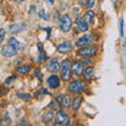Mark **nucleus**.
<instances>
[{"label":"nucleus","instance_id":"nucleus-22","mask_svg":"<svg viewBox=\"0 0 126 126\" xmlns=\"http://www.w3.org/2000/svg\"><path fill=\"white\" fill-rule=\"evenodd\" d=\"M4 37H5V30L4 29H0V43L3 41Z\"/></svg>","mask_w":126,"mask_h":126},{"label":"nucleus","instance_id":"nucleus-11","mask_svg":"<svg viewBox=\"0 0 126 126\" xmlns=\"http://www.w3.org/2000/svg\"><path fill=\"white\" fill-rule=\"evenodd\" d=\"M46 67L49 72H58L59 70V61L57 58H53L46 64Z\"/></svg>","mask_w":126,"mask_h":126},{"label":"nucleus","instance_id":"nucleus-3","mask_svg":"<svg viewBox=\"0 0 126 126\" xmlns=\"http://www.w3.org/2000/svg\"><path fill=\"white\" fill-rule=\"evenodd\" d=\"M98 52V47L94 46V45H90V46H83L82 48L79 49V56L81 57H84V58H87V57H92L94 56Z\"/></svg>","mask_w":126,"mask_h":126},{"label":"nucleus","instance_id":"nucleus-30","mask_svg":"<svg viewBox=\"0 0 126 126\" xmlns=\"http://www.w3.org/2000/svg\"><path fill=\"white\" fill-rule=\"evenodd\" d=\"M19 1H24V0H19Z\"/></svg>","mask_w":126,"mask_h":126},{"label":"nucleus","instance_id":"nucleus-26","mask_svg":"<svg viewBox=\"0 0 126 126\" xmlns=\"http://www.w3.org/2000/svg\"><path fill=\"white\" fill-rule=\"evenodd\" d=\"M35 76L39 77V79H40V80H42V77H43V75L40 73V70H39V69H37V70H36V73H35Z\"/></svg>","mask_w":126,"mask_h":126},{"label":"nucleus","instance_id":"nucleus-8","mask_svg":"<svg viewBox=\"0 0 126 126\" xmlns=\"http://www.w3.org/2000/svg\"><path fill=\"white\" fill-rule=\"evenodd\" d=\"M70 67H72V70L74 72V74L76 75V76H81V75L83 74V62L75 60L72 63Z\"/></svg>","mask_w":126,"mask_h":126},{"label":"nucleus","instance_id":"nucleus-2","mask_svg":"<svg viewBox=\"0 0 126 126\" xmlns=\"http://www.w3.org/2000/svg\"><path fill=\"white\" fill-rule=\"evenodd\" d=\"M60 68H61V77L63 80L64 81L70 80V77H72V67H70L68 59H65V60L62 61Z\"/></svg>","mask_w":126,"mask_h":126},{"label":"nucleus","instance_id":"nucleus-15","mask_svg":"<svg viewBox=\"0 0 126 126\" xmlns=\"http://www.w3.org/2000/svg\"><path fill=\"white\" fill-rule=\"evenodd\" d=\"M76 23H77V25L79 27V30H80L81 32H86L88 30V24L84 21L83 18H77Z\"/></svg>","mask_w":126,"mask_h":126},{"label":"nucleus","instance_id":"nucleus-12","mask_svg":"<svg viewBox=\"0 0 126 126\" xmlns=\"http://www.w3.org/2000/svg\"><path fill=\"white\" fill-rule=\"evenodd\" d=\"M67 121V115L64 112V111H61L59 110L56 115V122L57 123L55 125H62V124H65V122Z\"/></svg>","mask_w":126,"mask_h":126},{"label":"nucleus","instance_id":"nucleus-17","mask_svg":"<svg viewBox=\"0 0 126 126\" xmlns=\"http://www.w3.org/2000/svg\"><path fill=\"white\" fill-rule=\"evenodd\" d=\"M94 67H92V66H89V67H87L85 70H84V79L87 81H90L92 80V78L94 76Z\"/></svg>","mask_w":126,"mask_h":126},{"label":"nucleus","instance_id":"nucleus-24","mask_svg":"<svg viewBox=\"0 0 126 126\" xmlns=\"http://www.w3.org/2000/svg\"><path fill=\"white\" fill-rule=\"evenodd\" d=\"M94 2H96V0H87V3H86V6H87L88 9H92V7L94 5Z\"/></svg>","mask_w":126,"mask_h":126},{"label":"nucleus","instance_id":"nucleus-29","mask_svg":"<svg viewBox=\"0 0 126 126\" xmlns=\"http://www.w3.org/2000/svg\"><path fill=\"white\" fill-rule=\"evenodd\" d=\"M45 1L47 2V4L53 5V4H54V2H55V0H45Z\"/></svg>","mask_w":126,"mask_h":126},{"label":"nucleus","instance_id":"nucleus-25","mask_svg":"<svg viewBox=\"0 0 126 126\" xmlns=\"http://www.w3.org/2000/svg\"><path fill=\"white\" fill-rule=\"evenodd\" d=\"M39 17H40V18H43V19H45V20H47V16L45 15V12L43 11V10H41L40 12H39Z\"/></svg>","mask_w":126,"mask_h":126},{"label":"nucleus","instance_id":"nucleus-23","mask_svg":"<svg viewBox=\"0 0 126 126\" xmlns=\"http://www.w3.org/2000/svg\"><path fill=\"white\" fill-rule=\"evenodd\" d=\"M120 34H121V36L124 35V21L123 20L120 21Z\"/></svg>","mask_w":126,"mask_h":126},{"label":"nucleus","instance_id":"nucleus-18","mask_svg":"<svg viewBox=\"0 0 126 126\" xmlns=\"http://www.w3.org/2000/svg\"><path fill=\"white\" fill-rule=\"evenodd\" d=\"M94 12L93 11H88V12H86V13L84 14V17H83V19H84V21L87 23H90V22H93V19H94Z\"/></svg>","mask_w":126,"mask_h":126},{"label":"nucleus","instance_id":"nucleus-13","mask_svg":"<svg viewBox=\"0 0 126 126\" xmlns=\"http://www.w3.org/2000/svg\"><path fill=\"white\" fill-rule=\"evenodd\" d=\"M57 100L63 108H68L70 106V98L68 96H58Z\"/></svg>","mask_w":126,"mask_h":126},{"label":"nucleus","instance_id":"nucleus-28","mask_svg":"<svg viewBox=\"0 0 126 126\" xmlns=\"http://www.w3.org/2000/svg\"><path fill=\"white\" fill-rule=\"evenodd\" d=\"M35 11H36V6H35V5H32V6H31V10H30V13L33 14V12H35Z\"/></svg>","mask_w":126,"mask_h":126},{"label":"nucleus","instance_id":"nucleus-31","mask_svg":"<svg viewBox=\"0 0 126 126\" xmlns=\"http://www.w3.org/2000/svg\"><path fill=\"white\" fill-rule=\"evenodd\" d=\"M0 125H2V124H1V123H0Z\"/></svg>","mask_w":126,"mask_h":126},{"label":"nucleus","instance_id":"nucleus-16","mask_svg":"<svg viewBox=\"0 0 126 126\" xmlns=\"http://www.w3.org/2000/svg\"><path fill=\"white\" fill-rule=\"evenodd\" d=\"M83 102V97L82 96H77L75 97L73 99V103H72V107L74 110H78L79 108H80V105L81 103Z\"/></svg>","mask_w":126,"mask_h":126},{"label":"nucleus","instance_id":"nucleus-19","mask_svg":"<svg viewBox=\"0 0 126 126\" xmlns=\"http://www.w3.org/2000/svg\"><path fill=\"white\" fill-rule=\"evenodd\" d=\"M30 69L31 68H30L29 65H22V66H20V67L17 68V73L21 74V75H26V74H29Z\"/></svg>","mask_w":126,"mask_h":126},{"label":"nucleus","instance_id":"nucleus-14","mask_svg":"<svg viewBox=\"0 0 126 126\" xmlns=\"http://www.w3.org/2000/svg\"><path fill=\"white\" fill-rule=\"evenodd\" d=\"M25 24L24 23H18V24H12L9 26V30L11 33H20L21 31L25 30Z\"/></svg>","mask_w":126,"mask_h":126},{"label":"nucleus","instance_id":"nucleus-5","mask_svg":"<svg viewBox=\"0 0 126 126\" xmlns=\"http://www.w3.org/2000/svg\"><path fill=\"white\" fill-rule=\"evenodd\" d=\"M93 41V35L90 34H84L82 35L81 37L78 38V40L76 41V46L78 47H83V46H86L90 44Z\"/></svg>","mask_w":126,"mask_h":126},{"label":"nucleus","instance_id":"nucleus-9","mask_svg":"<svg viewBox=\"0 0 126 126\" xmlns=\"http://www.w3.org/2000/svg\"><path fill=\"white\" fill-rule=\"evenodd\" d=\"M47 85H48V87L50 88H57L60 86V79L57 75H50V76L47 78Z\"/></svg>","mask_w":126,"mask_h":126},{"label":"nucleus","instance_id":"nucleus-4","mask_svg":"<svg viewBox=\"0 0 126 126\" xmlns=\"http://www.w3.org/2000/svg\"><path fill=\"white\" fill-rule=\"evenodd\" d=\"M59 21H60L59 22V24H60L61 31L64 32V33H67V32L70 30V27H72V20H70L69 16L63 15Z\"/></svg>","mask_w":126,"mask_h":126},{"label":"nucleus","instance_id":"nucleus-20","mask_svg":"<svg viewBox=\"0 0 126 126\" xmlns=\"http://www.w3.org/2000/svg\"><path fill=\"white\" fill-rule=\"evenodd\" d=\"M53 118H54L53 110H49L48 112H46V113H45V116H44V121L46 122V123H48V122H50V121L53 120Z\"/></svg>","mask_w":126,"mask_h":126},{"label":"nucleus","instance_id":"nucleus-27","mask_svg":"<svg viewBox=\"0 0 126 126\" xmlns=\"http://www.w3.org/2000/svg\"><path fill=\"white\" fill-rule=\"evenodd\" d=\"M15 78H16V76H13V77H10V78H7L5 82H6L7 84H9V83H11V82H12V80H13V79H15Z\"/></svg>","mask_w":126,"mask_h":126},{"label":"nucleus","instance_id":"nucleus-1","mask_svg":"<svg viewBox=\"0 0 126 126\" xmlns=\"http://www.w3.org/2000/svg\"><path fill=\"white\" fill-rule=\"evenodd\" d=\"M85 87H86L85 82L81 81V80H75L68 84L67 89L69 90V93H72V94H80L85 89Z\"/></svg>","mask_w":126,"mask_h":126},{"label":"nucleus","instance_id":"nucleus-21","mask_svg":"<svg viewBox=\"0 0 126 126\" xmlns=\"http://www.w3.org/2000/svg\"><path fill=\"white\" fill-rule=\"evenodd\" d=\"M18 97H20L21 99L24 100V101H30L31 100V94H21V93H19Z\"/></svg>","mask_w":126,"mask_h":126},{"label":"nucleus","instance_id":"nucleus-10","mask_svg":"<svg viewBox=\"0 0 126 126\" xmlns=\"http://www.w3.org/2000/svg\"><path fill=\"white\" fill-rule=\"evenodd\" d=\"M9 44L12 45L17 50H24V48H25V45L23 44V43H21L20 41H18L17 38H15V37H10L9 38Z\"/></svg>","mask_w":126,"mask_h":126},{"label":"nucleus","instance_id":"nucleus-7","mask_svg":"<svg viewBox=\"0 0 126 126\" xmlns=\"http://www.w3.org/2000/svg\"><path fill=\"white\" fill-rule=\"evenodd\" d=\"M57 49H58V52L61 53V54L69 53L70 50L73 49V43L70 42V41L62 42V43H60V44L57 46Z\"/></svg>","mask_w":126,"mask_h":126},{"label":"nucleus","instance_id":"nucleus-32","mask_svg":"<svg viewBox=\"0 0 126 126\" xmlns=\"http://www.w3.org/2000/svg\"><path fill=\"white\" fill-rule=\"evenodd\" d=\"M15 1H17V0H15Z\"/></svg>","mask_w":126,"mask_h":126},{"label":"nucleus","instance_id":"nucleus-6","mask_svg":"<svg viewBox=\"0 0 126 126\" xmlns=\"http://www.w3.org/2000/svg\"><path fill=\"white\" fill-rule=\"evenodd\" d=\"M1 54L6 58H11V57H14L15 55H17V49L14 48L10 44H5L1 47Z\"/></svg>","mask_w":126,"mask_h":126}]
</instances>
